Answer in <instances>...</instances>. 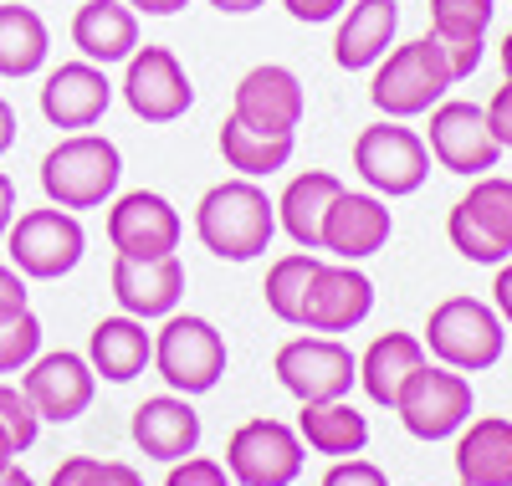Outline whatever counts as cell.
Masks as SVG:
<instances>
[{"mask_svg": "<svg viewBox=\"0 0 512 486\" xmlns=\"http://www.w3.org/2000/svg\"><path fill=\"white\" fill-rule=\"evenodd\" d=\"M195 236L221 261H256L277 236V200L256 180H221L195 205Z\"/></svg>", "mask_w": 512, "mask_h": 486, "instance_id": "6da1fadb", "label": "cell"}, {"mask_svg": "<svg viewBox=\"0 0 512 486\" xmlns=\"http://www.w3.org/2000/svg\"><path fill=\"white\" fill-rule=\"evenodd\" d=\"M456 87V72L441 52L436 36H415V41H400L390 47L379 62H374V77H369V103L384 113V118H420L431 113L446 93Z\"/></svg>", "mask_w": 512, "mask_h": 486, "instance_id": "7a4b0ae2", "label": "cell"}, {"mask_svg": "<svg viewBox=\"0 0 512 486\" xmlns=\"http://www.w3.org/2000/svg\"><path fill=\"white\" fill-rule=\"evenodd\" d=\"M118 180H123V154L113 139L103 134H67L47 149L41 159V190H47L52 205L62 210H98L118 195Z\"/></svg>", "mask_w": 512, "mask_h": 486, "instance_id": "3957f363", "label": "cell"}, {"mask_svg": "<svg viewBox=\"0 0 512 486\" xmlns=\"http://www.w3.org/2000/svg\"><path fill=\"white\" fill-rule=\"evenodd\" d=\"M425 353L436 364L456 369V374H482L502 359L507 348V323L497 318V307L482 302V297H446L431 307L425 318V333H420Z\"/></svg>", "mask_w": 512, "mask_h": 486, "instance_id": "277c9868", "label": "cell"}, {"mask_svg": "<svg viewBox=\"0 0 512 486\" xmlns=\"http://www.w3.org/2000/svg\"><path fill=\"white\" fill-rule=\"evenodd\" d=\"M82 251H88V231L82 220L62 205H41V210H16L11 231H6V256L26 282H57L67 277Z\"/></svg>", "mask_w": 512, "mask_h": 486, "instance_id": "5b68a950", "label": "cell"}, {"mask_svg": "<svg viewBox=\"0 0 512 486\" xmlns=\"http://www.w3.org/2000/svg\"><path fill=\"white\" fill-rule=\"evenodd\" d=\"M154 369L175 394H210L226 374V338L200 313H169L154 333Z\"/></svg>", "mask_w": 512, "mask_h": 486, "instance_id": "8992f818", "label": "cell"}, {"mask_svg": "<svg viewBox=\"0 0 512 486\" xmlns=\"http://www.w3.org/2000/svg\"><path fill=\"white\" fill-rule=\"evenodd\" d=\"M354 169L379 200H400L431 180V149L400 118H379L354 139Z\"/></svg>", "mask_w": 512, "mask_h": 486, "instance_id": "52a82bcc", "label": "cell"}, {"mask_svg": "<svg viewBox=\"0 0 512 486\" xmlns=\"http://www.w3.org/2000/svg\"><path fill=\"white\" fill-rule=\"evenodd\" d=\"M272 374L297 405H323V400H349V389L359 384V359L349 353V343L328 333H303L277 348Z\"/></svg>", "mask_w": 512, "mask_h": 486, "instance_id": "ba28073f", "label": "cell"}, {"mask_svg": "<svg viewBox=\"0 0 512 486\" xmlns=\"http://www.w3.org/2000/svg\"><path fill=\"white\" fill-rule=\"evenodd\" d=\"M472 410H477L472 379L446 369V364L415 369L410 384L400 389V400H395V415H400V425L415 440H451V435H461V425L472 420Z\"/></svg>", "mask_w": 512, "mask_h": 486, "instance_id": "9c48e42d", "label": "cell"}, {"mask_svg": "<svg viewBox=\"0 0 512 486\" xmlns=\"http://www.w3.org/2000/svg\"><path fill=\"white\" fill-rule=\"evenodd\" d=\"M226 471L236 486H292L303 476V435L282 420L256 415V420L231 430Z\"/></svg>", "mask_w": 512, "mask_h": 486, "instance_id": "30bf717a", "label": "cell"}, {"mask_svg": "<svg viewBox=\"0 0 512 486\" xmlns=\"http://www.w3.org/2000/svg\"><path fill=\"white\" fill-rule=\"evenodd\" d=\"M425 149H431V159L446 174H466V180L492 174L497 159H502V144H497L492 123H487V108L461 103V98H441L431 108V134H425Z\"/></svg>", "mask_w": 512, "mask_h": 486, "instance_id": "8fae6325", "label": "cell"}, {"mask_svg": "<svg viewBox=\"0 0 512 486\" xmlns=\"http://www.w3.org/2000/svg\"><path fill=\"white\" fill-rule=\"evenodd\" d=\"M123 103L144 123H175L195 103L190 72L169 47H134V57L123 62Z\"/></svg>", "mask_w": 512, "mask_h": 486, "instance_id": "7c38bea8", "label": "cell"}, {"mask_svg": "<svg viewBox=\"0 0 512 486\" xmlns=\"http://www.w3.org/2000/svg\"><path fill=\"white\" fill-rule=\"evenodd\" d=\"M303 82H297L292 67L282 62H262V67H251L241 82H236V93H231V118L256 128V134H277V139H292L297 134V123H303Z\"/></svg>", "mask_w": 512, "mask_h": 486, "instance_id": "4fadbf2b", "label": "cell"}, {"mask_svg": "<svg viewBox=\"0 0 512 486\" xmlns=\"http://www.w3.org/2000/svg\"><path fill=\"white\" fill-rule=\"evenodd\" d=\"M369 313H374V282L354 267V261H318L297 328L333 338V333H354Z\"/></svg>", "mask_w": 512, "mask_h": 486, "instance_id": "5bb4252c", "label": "cell"}, {"mask_svg": "<svg viewBox=\"0 0 512 486\" xmlns=\"http://www.w3.org/2000/svg\"><path fill=\"white\" fill-rule=\"evenodd\" d=\"M93 389H98V374L82 353H36V359L21 369V394L31 400V410L52 425H67L77 420L82 410L93 405Z\"/></svg>", "mask_w": 512, "mask_h": 486, "instance_id": "9a60e30c", "label": "cell"}, {"mask_svg": "<svg viewBox=\"0 0 512 486\" xmlns=\"http://www.w3.org/2000/svg\"><path fill=\"white\" fill-rule=\"evenodd\" d=\"M185 220L159 190H128L108 205V241L118 256H169L180 251Z\"/></svg>", "mask_w": 512, "mask_h": 486, "instance_id": "2e32d148", "label": "cell"}, {"mask_svg": "<svg viewBox=\"0 0 512 486\" xmlns=\"http://www.w3.org/2000/svg\"><path fill=\"white\" fill-rule=\"evenodd\" d=\"M113 297L128 318H169L180 313L185 297V261L180 251L169 256H113Z\"/></svg>", "mask_w": 512, "mask_h": 486, "instance_id": "e0dca14e", "label": "cell"}, {"mask_svg": "<svg viewBox=\"0 0 512 486\" xmlns=\"http://www.w3.org/2000/svg\"><path fill=\"white\" fill-rule=\"evenodd\" d=\"M390 236H395V215L374 190H349L344 185L338 200L328 205V215H323V251L338 256V261H354V267L364 256L390 246Z\"/></svg>", "mask_w": 512, "mask_h": 486, "instance_id": "ac0fdd59", "label": "cell"}, {"mask_svg": "<svg viewBox=\"0 0 512 486\" xmlns=\"http://www.w3.org/2000/svg\"><path fill=\"white\" fill-rule=\"evenodd\" d=\"M108 103H113V82L98 62H62L41 82V118L52 128H67V134L93 128L108 113Z\"/></svg>", "mask_w": 512, "mask_h": 486, "instance_id": "d6986e66", "label": "cell"}, {"mask_svg": "<svg viewBox=\"0 0 512 486\" xmlns=\"http://www.w3.org/2000/svg\"><path fill=\"white\" fill-rule=\"evenodd\" d=\"M134 446L149 456V461H164V466H175L185 456L200 451V415L195 405L185 400V394H154V400H144L134 410Z\"/></svg>", "mask_w": 512, "mask_h": 486, "instance_id": "ffe728a7", "label": "cell"}, {"mask_svg": "<svg viewBox=\"0 0 512 486\" xmlns=\"http://www.w3.org/2000/svg\"><path fill=\"white\" fill-rule=\"evenodd\" d=\"M395 31H400V0H349L333 31V62L344 72H364L395 47Z\"/></svg>", "mask_w": 512, "mask_h": 486, "instance_id": "44dd1931", "label": "cell"}, {"mask_svg": "<svg viewBox=\"0 0 512 486\" xmlns=\"http://www.w3.org/2000/svg\"><path fill=\"white\" fill-rule=\"evenodd\" d=\"M72 47L82 52V62H128L139 47V16L123 0H82L72 16Z\"/></svg>", "mask_w": 512, "mask_h": 486, "instance_id": "7402d4cb", "label": "cell"}, {"mask_svg": "<svg viewBox=\"0 0 512 486\" xmlns=\"http://www.w3.org/2000/svg\"><path fill=\"white\" fill-rule=\"evenodd\" d=\"M338 190H344V180L328 169H303L287 180L277 200V226L297 241V251H323V215L338 200Z\"/></svg>", "mask_w": 512, "mask_h": 486, "instance_id": "603a6c76", "label": "cell"}, {"mask_svg": "<svg viewBox=\"0 0 512 486\" xmlns=\"http://www.w3.org/2000/svg\"><path fill=\"white\" fill-rule=\"evenodd\" d=\"M88 364L98 379L108 384H128V379H139L149 364H154V333L139 323V318H103L93 333H88Z\"/></svg>", "mask_w": 512, "mask_h": 486, "instance_id": "cb8c5ba5", "label": "cell"}, {"mask_svg": "<svg viewBox=\"0 0 512 486\" xmlns=\"http://www.w3.org/2000/svg\"><path fill=\"white\" fill-rule=\"evenodd\" d=\"M431 364V353H425V343L415 333H379L369 348H364V359H359V384L374 405L384 410H395L400 400V389L410 384L415 369Z\"/></svg>", "mask_w": 512, "mask_h": 486, "instance_id": "d4e9b609", "label": "cell"}, {"mask_svg": "<svg viewBox=\"0 0 512 486\" xmlns=\"http://www.w3.org/2000/svg\"><path fill=\"white\" fill-rule=\"evenodd\" d=\"M456 476L466 486H507L512 481V420H466L456 440Z\"/></svg>", "mask_w": 512, "mask_h": 486, "instance_id": "484cf974", "label": "cell"}, {"mask_svg": "<svg viewBox=\"0 0 512 486\" xmlns=\"http://www.w3.org/2000/svg\"><path fill=\"white\" fill-rule=\"evenodd\" d=\"M297 435H303L308 451L344 461V456H359L369 446V420L349 400H323V405H303V415H297Z\"/></svg>", "mask_w": 512, "mask_h": 486, "instance_id": "4316f807", "label": "cell"}, {"mask_svg": "<svg viewBox=\"0 0 512 486\" xmlns=\"http://www.w3.org/2000/svg\"><path fill=\"white\" fill-rule=\"evenodd\" d=\"M52 31L31 6H0V77H31L47 67Z\"/></svg>", "mask_w": 512, "mask_h": 486, "instance_id": "83f0119b", "label": "cell"}, {"mask_svg": "<svg viewBox=\"0 0 512 486\" xmlns=\"http://www.w3.org/2000/svg\"><path fill=\"white\" fill-rule=\"evenodd\" d=\"M221 159L241 174V180H267V174L292 164V139L277 134H256V128L226 118L221 123Z\"/></svg>", "mask_w": 512, "mask_h": 486, "instance_id": "f1b7e54d", "label": "cell"}, {"mask_svg": "<svg viewBox=\"0 0 512 486\" xmlns=\"http://www.w3.org/2000/svg\"><path fill=\"white\" fill-rule=\"evenodd\" d=\"M318 251H287V256H277L272 267H267V287H262V297H267V313L277 318V323H287V328H297V318H303V297H308V282H313V272H318Z\"/></svg>", "mask_w": 512, "mask_h": 486, "instance_id": "f546056e", "label": "cell"}, {"mask_svg": "<svg viewBox=\"0 0 512 486\" xmlns=\"http://www.w3.org/2000/svg\"><path fill=\"white\" fill-rule=\"evenodd\" d=\"M456 205L512 256V180H502V174H477L472 190H466Z\"/></svg>", "mask_w": 512, "mask_h": 486, "instance_id": "4dcf8cb0", "label": "cell"}, {"mask_svg": "<svg viewBox=\"0 0 512 486\" xmlns=\"http://www.w3.org/2000/svg\"><path fill=\"white\" fill-rule=\"evenodd\" d=\"M497 0H431V36L441 47L451 41H487Z\"/></svg>", "mask_w": 512, "mask_h": 486, "instance_id": "1f68e13d", "label": "cell"}, {"mask_svg": "<svg viewBox=\"0 0 512 486\" xmlns=\"http://www.w3.org/2000/svg\"><path fill=\"white\" fill-rule=\"evenodd\" d=\"M52 486H144V476L128 461H98V456H67L52 471Z\"/></svg>", "mask_w": 512, "mask_h": 486, "instance_id": "d6a6232c", "label": "cell"}, {"mask_svg": "<svg viewBox=\"0 0 512 486\" xmlns=\"http://www.w3.org/2000/svg\"><path fill=\"white\" fill-rule=\"evenodd\" d=\"M36 353H41V323H36V313L26 307L21 318L0 323V374H21Z\"/></svg>", "mask_w": 512, "mask_h": 486, "instance_id": "836d02e7", "label": "cell"}, {"mask_svg": "<svg viewBox=\"0 0 512 486\" xmlns=\"http://www.w3.org/2000/svg\"><path fill=\"white\" fill-rule=\"evenodd\" d=\"M446 236H451V246H456L466 261H477V267H502V261H507V251H502L461 205H451V215H446Z\"/></svg>", "mask_w": 512, "mask_h": 486, "instance_id": "e575fe53", "label": "cell"}, {"mask_svg": "<svg viewBox=\"0 0 512 486\" xmlns=\"http://www.w3.org/2000/svg\"><path fill=\"white\" fill-rule=\"evenodd\" d=\"M0 430L11 435V446L16 456L36 446V435H41V415L31 410V400L16 389V384H0Z\"/></svg>", "mask_w": 512, "mask_h": 486, "instance_id": "d590c367", "label": "cell"}, {"mask_svg": "<svg viewBox=\"0 0 512 486\" xmlns=\"http://www.w3.org/2000/svg\"><path fill=\"white\" fill-rule=\"evenodd\" d=\"M164 486H236V481H231V471H226L221 461H210V456H185V461L169 466Z\"/></svg>", "mask_w": 512, "mask_h": 486, "instance_id": "8d00e7d4", "label": "cell"}, {"mask_svg": "<svg viewBox=\"0 0 512 486\" xmlns=\"http://www.w3.org/2000/svg\"><path fill=\"white\" fill-rule=\"evenodd\" d=\"M318 486H390V476H384L374 461H364V456H344V461L328 466V476Z\"/></svg>", "mask_w": 512, "mask_h": 486, "instance_id": "74e56055", "label": "cell"}, {"mask_svg": "<svg viewBox=\"0 0 512 486\" xmlns=\"http://www.w3.org/2000/svg\"><path fill=\"white\" fill-rule=\"evenodd\" d=\"M487 123H492L497 144H502V149H512V77L492 93V103H487Z\"/></svg>", "mask_w": 512, "mask_h": 486, "instance_id": "f35d334b", "label": "cell"}, {"mask_svg": "<svg viewBox=\"0 0 512 486\" xmlns=\"http://www.w3.org/2000/svg\"><path fill=\"white\" fill-rule=\"evenodd\" d=\"M26 277L16 272V267H0V323L6 318H21L26 313Z\"/></svg>", "mask_w": 512, "mask_h": 486, "instance_id": "ab89813d", "label": "cell"}, {"mask_svg": "<svg viewBox=\"0 0 512 486\" xmlns=\"http://www.w3.org/2000/svg\"><path fill=\"white\" fill-rule=\"evenodd\" d=\"M282 6H287V16H292V21L318 26V21H338V16H344L349 0H282Z\"/></svg>", "mask_w": 512, "mask_h": 486, "instance_id": "60d3db41", "label": "cell"}, {"mask_svg": "<svg viewBox=\"0 0 512 486\" xmlns=\"http://www.w3.org/2000/svg\"><path fill=\"white\" fill-rule=\"evenodd\" d=\"M492 307H497V318L512 328V256L497 267V282H492Z\"/></svg>", "mask_w": 512, "mask_h": 486, "instance_id": "b9f144b4", "label": "cell"}, {"mask_svg": "<svg viewBox=\"0 0 512 486\" xmlns=\"http://www.w3.org/2000/svg\"><path fill=\"white\" fill-rule=\"evenodd\" d=\"M134 16H175V11H185L190 0H123Z\"/></svg>", "mask_w": 512, "mask_h": 486, "instance_id": "7bdbcfd3", "label": "cell"}, {"mask_svg": "<svg viewBox=\"0 0 512 486\" xmlns=\"http://www.w3.org/2000/svg\"><path fill=\"white\" fill-rule=\"evenodd\" d=\"M11 220H16V185H11V174H0V241H6Z\"/></svg>", "mask_w": 512, "mask_h": 486, "instance_id": "ee69618b", "label": "cell"}, {"mask_svg": "<svg viewBox=\"0 0 512 486\" xmlns=\"http://www.w3.org/2000/svg\"><path fill=\"white\" fill-rule=\"evenodd\" d=\"M11 144H16V108L0 98V159L11 154Z\"/></svg>", "mask_w": 512, "mask_h": 486, "instance_id": "f6af8a7d", "label": "cell"}, {"mask_svg": "<svg viewBox=\"0 0 512 486\" xmlns=\"http://www.w3.org/2000/svg\"><path fill=\"white\" fill-rule=\"evenodd\" d=\"M210 6H216L221 16H251V11H262L267 0H210Z\"/></svg>", "mask_w": 512, "mask_h": 486, "instance_id": "bcb514c9", "label": "cell"}, {"mask_svg": "<svg viewBox=\"0 0 512 486\" xmlns=\"http://www.w3.org/2000/svg\"><path fill=\"white\" fill-rule=\"evenodd\" d=\"M0 486H36V481H31V476H26V471H21V466L11 461L6 471H0Z\"/></svg>", "mask_w": 512, "mask_h": 486, "instance_id": "7dc6e473", "label": "cell"}, {"mask_svg": "<svg viewBox=\"0 0 512 486\" xmlns=\"http://www.w3.org/2000/svg\"><path fill=\"white\" fill-rule=\"evenodd\" d=\"M11 461H16V446H11V435H6V430H0V471H6Z\"/></svg>", "mask_w": 512, "mask_h": 486, "instance_id": "c3c4849f", "label": "cell"}, {"mask_svg": "<svg viewBox=\"0 0 512 486\" xmlns=\"http://www.w3.org/2000/svg\"><path fill=\"white\" fill-rule=\"evenodd\" d=\"M497 57H502V72H507V77H512V31H507V36H502V47H497Z\"/></svg>", "mask_w": 512, "mask_h": 486, "instance_id": "681fc988", "label": "cell"}, {"mask_svg": "<svg viewBox=\"0 0 512 486\" xmlns=\"http://www.w3.org/2000/svg\"><path fill=\"white\" fill-rule=\"evenodd\" d=\"M461 486H466V481H461ZM507 486H512V481H507Z\"/></svg>", "mask_w": 512, "mask_h": 486, "instance_id": "f907efd6", "label": "cell"}]
</instances>
